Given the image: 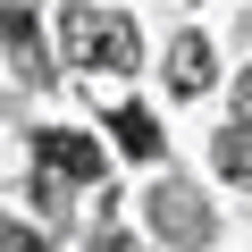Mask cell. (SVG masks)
<instances>
[{
  "mask_svg": "<svg viewBox=\"0 0 252 252\" xmlns=\"http://www.w3.org/2000/svg\"><path fill=\"white\" fill-rule=\"evenodd\" d=\"M109 160H101V143L93 135H76V126H42L34 135V177H59V185H93Z\"/></svg>",
  "mask_w": 252,
  "mask_h": 252,
  "instance_id": "cell-2",
  "label": "cell"
},
{
  "mask_svg": "<svg viewBox=\"0 0 252 252\" xmlns=\"http://www.w3.org/2000/svg\"><path fill=\"white\" fill-rule=\"evenodd\" d=\"M210 160H219V177L252 185V76H244V93H235V118H227V135L210 143Z\"/></svg>",
  "mask_w": 252,
  "mask_h": 252,
  "instance_id": "cell-5",
  "label": "cell"
},
{
  "mask_svg": "<svg viewBox=\"0 0 252 252\" xmlns=\"http://www.w3.org/2000/svg\"><path fill=\"white\" fill-rule=\"evenodd\" d=\"M0 252H42V235H26L17 219H0Z\"/></svg>",
  "mask_w": 252,
  "mask_h": 252,
  "instance_id": "cell-8",
  "label": "cell"
},
{
  "mask_svg": "<svg viewBox=\"0 0 252 252\" xmlns=\"http://www.w3.org/2000/svg\"><path fill=\"white\" fill-rule=\"evenodd\" d=\"M59 42H67V59H76V67H109V76H126V67L143 59L135 17L101 9V0H67V9H59Z\"/></svg>",
  "mask_w": 252,
  "mask_h": 252,
  "instance_id": "cell-1",
  "label": "cell"
},
{
  "mask_svg": "<svg viewBox=\"0 0 252 252\" xmlns=\"http://www.w3.org/2000/svg\"><path fill=\"white\" fill-rule=\"evenodd\" d=\"M0 42H9V67H17V76H34V84L51 76V67H42V26H34V0H0Z\"/></svg>",
  "mask_w": 252,
  "mask_h": 252,
  "instance_id": "cell-4",
  "label": "cell"
},
{
  "mask_svg": "<svg viewBox=\"0 0 252 252\" xmlns=\"http://www.w3.org/2000/svg\"><path fill=\"white\" fill-rule=\"evenodd\" d=\"M93 252H135V244H126L118 227H101V244H93Z\"/></svg>",
  "mask_w": 252,
  "mask_h": 252,
  "instance_id": "cell-9",
  "label": "cell"
},
{
  "mask_svg": "<svg viewBox=\"0 0 252 252\" xmlns=\"http://www.w3.org/2000/svg\"><path fill=\"white\" fill-rule=\"evenodd\" d=\"M109 135H118L126 160H160V126H152V109H118V118H109Z\"/></svg>",
  "mask_w": 252,
  "mask_h": 252,
  "instance_id": "cell-7",
  "label": "cell"
},
{
  "mask_svg": "<svg viewBox=\"0 0 252 252\" xmlns=\"http://www.w3.org/2000/svg\"><path fill=\"white\" fill-rule=\"evenodd\" d=\"M160 76L177 84V101L210 93V42H202V34H177V42H168V67H160Z\"/></svg>",
  "mask_w": 252,
  "mask_h": 252,
  "instance_id": "cell-6",
  "label": "cell"
},
{
  "mask_svg": "<svg viewBox=\"0 0 252 252\" xmlns=\"http://www.w3.org/2000/svg\"><path fill=\"white\" fill-rule=\"evenodd\" d=\"M152 227H160L177 252H202V244H210V210H202V193H193L185 177H160V185H152Z\"/></svg>",
  "mask_w": 252,
  "mask_h": 252,
  "instance_id": "cell-3",
  "label": "cell"
}]
</instances>
